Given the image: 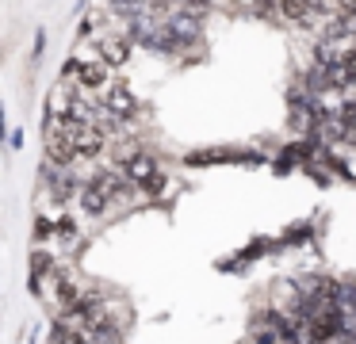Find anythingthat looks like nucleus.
Instances as JSON below:
<instances>
[{
    "mask_svg": "<svg viewBox=\"0 0 356 344\" xmlns=\"http://www.w3.org/2000/svg\"><path fill=\"white\" fill-rule=\"evenodd\" d=\"M50 272H54V256H50V252H35V256H31V287L35 290H39V283H42V275H50Z\"/></svg>",
    "mask_w": 356,
    "mask_h": 344,
    "instance_id": "0eeeda50",
    "label": "nucleus"
},
{
    "mask_svg": "<svg viewBox=\"0 0 356 344\" xmlns=\"http://www.w3.org/2000/svg\"><path fill=\"white\" fill-rule=\"evenodd\" d=\"M47 153H50V161L62 165V168H70L73 161L81 157L77 145H73V138H70V130L58 126V122H47Z\"/></svg>",
    "mask_w": 356,
    "mask_h": 344,
    "instance_id": "f257e3e1",
    "label": "nucleus"
},
{
    "mask_svg": "<svg viewBox=\"0 0 356 344\" xmlns=\"http://www.w3.org/2000/svg\"><path fill=\"white\" fill-rule=\"evenodd\" d=\"M77 84L81 92H104V88H111V65L104 58H96V61H85L81 65V73H77Z\"/></svg>",
    "mask_w": 356,
    "mask_h": 344,
    "instance_id": "7ed1b4c3",
    "label": "nucleus"
},
{
    "mask_svg": "<svg viewBox=\"0 0 356 344\" xmlns=\"http://www.w3.org/2000/svg\"><path fill=\"white\" fill-rule=\"evenodd\" d=\"M234 4H241V0H234Z\"/></svg>",
    "mask_w": 356,
    "mask_h": 344,
    "instance_id": "f8f14e48",
    "label": "nucleus"
},
{
    "mask_svg": "<svg viewBox=\"0 0 356 344\" xmlns=\"http://www.w3.org/2000/svg\"><path fill=\"white\" fill-rule=\"evenodd\" d=\"M161 172V168L154 165V157H146V153H131V157L123 161V176L131 183H138V188H146L149 180H154V176Z\"/></svg>",
    "mask_w": 356,
    "mask_h": 344,
    "instance_id": "20e7f679",
    "label": "nucleus"
},
{
    "mask_svg": "<svg viewBox=\"0 0 356 344\" xmlns=\"http://www.w3.org/2000/svg\"><path fill=\"white\" fill-rule=\"evenodd\" d=\"M104 107H108L115 119H131V115H134V96H131V88L115 81V84L108 88V99H104Z\"/></svg>",
    "mask_w": 356,
    "mask_h": 344,
    "instance_id": "39448f33",
    "label": "nucleus"
},
{
    "mask_svg": "<svg viewBox=\"0 0 356 344\" xmlns=\"http://www.w3.org/2000/svg\"><path fill=\"white\" fill-rule=\"evenodd\" d=\"M337 119L345 122V126H356V99H345V104H341Z\"/></svg>",
    "mask_w": 356,
    "mask_h": 344,
    "instance_id": "9b49d317",
    "label": "nucleus"
},
{
    "mask_svg": "<svg viewBox=\"0 0 356 344\" xmlns=\"http://www.w3.org/2000/svg\"><path fill=\"white\" fill-rule=\"evenodd\" d=\"M50 237H58V222H50V218H35V241H50Z\"/></svg>",
    "mask_w": 356,
    "mask_h": 344,
    "instance_id": "9d476101",
    "label": "nucleus"
},
{
    "mask_svg": "<svg viewBox=\"0 0 356 344\" xmlns=\"http://www.w3.org/2000/svg\"><path fill=\"white\" fill-rule=\"evenodd\" d=\"M50 344H88V336L81 333V329H73V325H65V321H62V325L54 329V341H50Z\"/></svg>",
    "mask_w": 356,
    "mask_h": 344,
    "instance_id": "6e6552de",
    "label": "nucleus"
},
{
    "mask_svg": "<svg viewBox=\"0 0 356 344\" xmlns=\"http://www.w3.org/2000/svg\"><path fill=\"white\" fill-rule=\"evenodd\" d=\"M77 234H81V226H77V218H73V214L58 218V237H62V241H77Z\"/></svg>",
    "mask_w": 356,
    "mask_h": 344,
    "instance_id": "1a4fd4ad",
    "label": "nucleus"
},
{
    "mask_svg": "<svg viewBox=\"0 0 356 344\" xmlns=\"http://www.w3.org/2000/svg\"><path fill=\"white\" fill-rule=\"evenodd\" d=\"M92 42H96V54H100V58L108 61L111 69H119V65H127V61H131V38H127V35H115V31H100Z\"/></svg>",
    "mask_w": 356,
    "mask_h": 344,
    "instance_id": "f03ea898",
    "label": "nucleus"
},
{
    "mask_svg": "<svg viewBox=\"0 0 356 344\" xmlns=\"http://www.w3.org/2000/svg\"><path fill=\"white\" fill-rule=\"evenodd\" d=\"M54 295H58V302H62V306L81 302V287L73 283V275H65V272L54 275Z\"/></svg>",
    "mask_w": 356,
    "mask_h": 344,
    "instance_id": "423d86ee",
    "label": "nucleus"
}]
</instances>
